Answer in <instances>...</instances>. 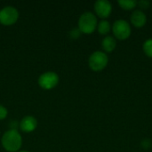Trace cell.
I'll return each instance as SVG.
<instances>
[{"label": "cell", "instance_id": "obj_1", "mask_svg": "<svg viewBox=\"0 0 152 152\" xmlns=\"http://www.w3.org/2000/svg\"><path fill=\"white\" fill-rule=\"evenodd\" d=\"M1 144L5 151H20L22 146V136L16 128H11L3 134Z\"/></svg>", "mask_w": 152, "mask_h": 152}, {"label": "cell", "instance_id": "obj_2", "mask_svg": "<svg viewBox=\"0 0 152 152\" xmlns=\"http://www.w3.org/2000/svg\"><path fill=\"white\" fill-rule=\"evenodd\" d=\"M98 25L97 16L92 12H85L78 19L77 28L82 34H92L94 33Z\"/></svg>", "mask_w": 152, "mask_h": 152}, {"label": "cell", "instance_id": "obj_3", "mask_svg": "<svg viewBox=\"0 0 152 152\" xmlns=\"http://www.w3.org/2000/svg\"><path fill=\"white\" fill-rule=\"evenodd\" d=\"M109 62V57L106 53L102 51H95L94 52L88 59V66L89 68L94 71L99 72L103 70Z\"/></svg>", "mask_w": 152, "mask_h": 152}, {"label": "cell", "instance_id": "obj_4", "mask_svg": "<svg viewBox=\"0 0 152 152\" xmlns=\"http://www.w3.org/2000/svg\"><path fill=\"white\" fill-rule=\"evenodd\" d=\"M111 30L115 38L118 40H126L127 39L132 33V28L130 23L123 19H119L114 21L111 26Z\"/></svg>", "mask_w": 152, "mask_h": 152}, {"label": "cell", "instance_id": "obj_5", "mask_svg": "<svg viewBox=\"0 0 152 152\" xmlns=\"http://www.w3.org/2000/svg\"><path fill=\"white\" fill-rule=\"evenodd\" d=\"M60 81V77L56 72L53 71H46L42 73L38 79H37V83L40 88H42L43 90H52L53 88H55Z\"/></svg>", "mask_w": 152, "mask_h": 152}, {"label": "cell", "instance_id": "obj_6", "mask_svg": "<svg viewBox=\"0 0 152 152\" xmlns=\"http://www.w3.org/2000/svg\"><path fill=\"white\" fill-rule=\"evenodd\" d=\"M20 17L19 11L12 5H7L0 10V24L4 26H12L15 24Z\"/></svg>", "mask_w": 152, "mask_h": 152}, {"label": "cell", "instance_id": "obj_7", "mask_svg": "<svg viewBox=\"0 0 152 152\" xmlns=\"http://www.w3.org/2000/svg\"><path fill=\"white\" fill-rule=\"evenodd\" d=\"M94 14L102 20L108 18L112 12V4L108 0H98L94 3Z\"/></svg>", "mask_w": 152, "mask_h": 152}, {"label": "cell", "instance_id": "obj_8", "mask_svg": "<svg viewBox=\"0 0 152 152\" xmlns=\"http://www.w3.org/2000/svg\"><path fill=\"white\" fill-rule=\"evenodd\" d=\"M37 127V120L33 116H25L19 123V128L26 134L34 132Z\"/></svg>", "mask_w": 152, "mask_h": 152}, {"label": "cell", "instance_id": "obj_9", "mask_svg": "<svg viewBox=\"0 0 152 152\" xmlns=\"http://www.w3.org/2000/svg\"><path fill=\"white\" fill-rule=\"evenodd\" d=\"M130 22L135 28H142L147 22V16L143 11H142L140 9L134 10L131 14Z\"/></svg>", "mask_w": 152, "mask_h": 152}, {"label": "cell", "instance_id": "obj_10", "mask_svg": "<svg viewBox=\"0 0 152 152\" xmlns=\"http://www.w3.org/2000/svg\"><path fill=\"white\" fill-rule=\"evenodd\" d=\"M117 46V40L112 36H106L102 41V47L104 53H112Z\"/></svg>", "mask_w": 152, "mask_h": 152}, {"label": "cell", "instance_id": "obj_11", "mask_svg": "<svg viewBox=\"0 0 152 152\" xmlns=\"http://www.w3.org/2000/svg\"><path fill=\"white\" fill-rule=\"evenodd\" d=\"M96 29L98 30L99 34L103 35V36H107L111 30V25L107 20H102L98 21V25H97Z\"/></svg>", "mask_w": 152, "mask_h": 152}, {"label": "cell", "instance_id": "obj_12", "mask_svg": "<svg viewBox=\"0 0 152 152\" xmlns=\"http://www.w3.org/2000/svg\"><path fill=\"white\" fill-rule=\"evenodd\" d=\"M118 4L124 10L130 11L134 9L137 6V1L135 0H120L118 1Z\"/></svg>", "mask_w": 152, "mask_h": 152}, {"label": "cell", "instance_id": "obj_13", "mask_svg": "<svg viewBox=\"0 0 152 152\" xmlns=\"http://www.w3.org/2000/svg\"><path fill=\"white\" fill-rule=\"evenodd\" d=\"M142 49H143L144 53H145L148 57L152 58V38L147 39V40L143 43Z\"/></svg>", "mask_w": 152, "mask_h": 152}, {"label": "cell", "instance_id": "obj_14", "mask_svg": "<svg viewBox=\"0 0 152 152\" xmlns=\"http://www.w3.org/2000/svg\"><path fill=\"white\" fill-rule=\"evenodd\" d=\"M137 5L140 7V10L142 11V10L148 9L151 5V3L148 0H141L139 2H137Z\"/></svg>", "mask_w": 152, "mask_h": 152}, {"label": "cell", "instance_id": "obj_15", "mask_svg": "<svg viewBox=\"0 0 152 152\" xmlns=\"http://www.w3.org/2000/svg\"><path fill=\"white\" fill-rule=\"evenodd\" d=\"M8 116V110L4 106L0 104V121L5 119Z\"/></svg>", "mask_w": 152, "mask_h": 152}, {"label": "cell", "instance_id": "obj_16", "mask_svg": "<svg viewBox=\"0 0 152 152\" xmlns=\"http://www.w3.org/2000/svg\"><path fill=\"white\" fill-rule=\"evenodd\" d=\"M82 33L80 32V30L78 29V28H74L71 31H70V37H72V38H78L79 37H80V35H81Z\"/></svg>", "mask_w": 152, "mask_h": 152}, {"label": "cell", "instance_id": "obj_17", "mask_svg": "<svg viewBox=\"0 0 152 152\" xmlns=\"http://www.w3.org/2000/svg\"><path fill=\"white\" fill-rule=\"evenodd\" d=\"M18 152H28V151H21V150H20V151H18Z\"/></svg>", "mask_w": 152, "mask_h": 152}]
</instances>
